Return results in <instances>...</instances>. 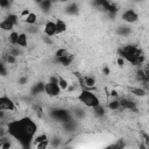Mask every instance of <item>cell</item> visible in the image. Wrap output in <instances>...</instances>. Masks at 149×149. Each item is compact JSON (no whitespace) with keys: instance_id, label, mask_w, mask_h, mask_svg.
<instances>
[{"instance_id":"obj_1","label":"cell","mask_w":149,"mask_h":149,"mask_svg":"<svg viewBox=\"0 0 149 149\" xmlns=\"http://www.w3.org/2000/svg\"><path fill=\"white\" fill-rule=\"evenodd\" d=\"M37 130L36 123L28 116L8 123V134L20 141L23 147H28Z\"/></svg>"},{"instance_id":"obj_2","label":"cell","mask_w":149,"mask_h":149,"mask_svg":"<svg viewBox=\"0 0 149 149\" xmlns=\"http://www.w3.org/2000/svg\"><path fill=\"white\" fill-rule=\"evenodd\" d=\"M77 100L79 102H81L83 105L90 107V108H93L98 105H100V100L99 98L91 91H87V90H83L78 95H77Z\"/></svg>"},{"instance_id":"obj_3","label":"cell","mask_w":149,"mask_h":149,"mask_svg":"<svg viewBox=\"0 0 149 149\" xmlns=\"http://www.w3.org/2000/svg\"><path fill=\"white\" fill-rule=\"evenodd\" d=\"M62 88L58 85V78L57 77H51L48 83L44 84V93L49 97H57L59 95Z\"/></svg>"},{"instance_id":"obj_4","label":"cell","mask_w":149,"mask_h":149,"mask_svg":"<svg viewBox=\"0 0 149 149\" xmlns=\"http://www.w3.org/2000/svg\"><path fill=\"white\" fill-rule=\"evenodd\" d=\"M15 102L6 97V95H2L0 98V109H3V111H8V112H12V111H15Z\"/></svg>"},{"instance_id":"obj_5","label":"cell","mask_w":149,"mask_h":149,"mask_svg":"<svg viewBox=\"0 0 149 149\" xmlns=\"http://www.w3.org/2000/svg\"><path fill=\"white\" fill-rule=\"evenodd\" d=\"M51 116L54 119H56L57 121H61V122H66V121L71 120L70 114L65 109H54L51 112Z\"/></svg>"},{"instance_id":"obj_6","label":"cell","mask_w":149,"mask_h":149,"mask_svg":"<svg viewBox=\"0 0 149 149\" xmlns=\"http://www.w3.org/2000/svg\"><path fill=\"white\" fill-rule=\"evenodd\" d=\"M121 19L126 23H134V22H136L139 20V14L134 9H127V10H125L122 13Z\"/></svg>"},{"instance_id":"obj_7","label":"cell","mask_w":149,"mask_h":149,"mask_svg":"<svg viewBox=\"0 0 149 149\" xmlns=\"http://www.w3.org/2000/svg\"><path fill=\"white\" fill-rule=\"evenodd\" d=\"M44 34H45L47 36H50V37L57 35L56 22H54V21H48V22L45 23V26H44Z\"/></svg>"},{"instance_id":"obj_8","label":"cell","mask_w":149,"mask_h":149,"mask_svg":"<svg viewBox=\"0 0 149 149\" xmlns=\"http://www.w3.org/2000/svg\"><path fill=\"white\" fill-rule=\"evenodd\" d=\"M120 104H121V108H123V109L134 111V112L136 111V104L130 99H127V98L120 99Z\"/></svg>"},{"instance_id":"obj_9","label":"cell","mask_w":149,"mask_h":149,"mask_svg":"<svg viewBox=\"0 0 149 149\" xmlns=\"http://www.w3.org/2000/svg\"><path fill=\"white\" fill-rule=\"evenodd\" d=\"M72 61H73V55H71V54H66V55H64V56H61V57H57V62L59 63V64H62V65H64V66H69L71 63H72Z\"/></svg>"},{"instance_id":"obj_10","label":"cell","mask_w":149,"mask_h":149,"mask_svg":"<svg viewBox=\"0 0 149 149\" xmlns=\"http://www.w3.org/2000/svg\"><path fill=\"white\" fill-rule=\"evenodd\" d=\"M14 26L15 24H13L9 20H7V19H5L3 21H1V23H0V28L2 29V30H6V31H9V30H13L14 29Z\"/></svg>"},{"instance_id":"obj_11","label":"cell","mask_w":149,"mask_h":149,"mask_svg":"<svg viewBox=\"0 0 149 149\" xmlns=\"http://www.w3.org/2000/svg\"><path fill=\"white\" fill-rule=\"evenodd\" d=\"M66 28H68V26H66V23H65L63 20H61V19L56 20V29H57V34H62V33H64V31L66 30Z\"/></svg>"},{"instance_id":"obj_12","label":"cell","mask_w":149,"mask_h":149,"mask_svg":"<svg viewBox=\"0 0 149 149\" xmlns=\"http://www.w3.org/2000/svg\"><path fill=\"white\" fill-rule=\"evenodd\" d=\"M28 44V37L24 33H21L19 35V40H17V45L21 47V48H26Z\"/></svg>"},{"instance_id":"obj_13","label":"cell","mask_w":149,"mask_h":149,"mask_svg":"<svg viewBox=\"0 0 149 149\" xmlns=\"http://www.w3.org/2000/svg\"><path fill=\"white\" fill-rule=\"evenodd\" d=\"M130 93L136 95V97H144L147 95V91L142 87H132L130 88Z\"/></svg>"},{"instance_id":"obj_14","label":"cell","mask_w":149,"mask_h":149,"mask_svg":"<svg viewBox=\"0 0 149 149\" xmlns=\"http://www.w3.org/2000/svg\"><path fill=\"white\" fill-rule=\"evenodd\" d=\"M52 1L51 0H43L38 6H40V8L43 10V12H49L50 9H51V7H52Z\"/></svg>"},{"instance_id":"obj_15","label":"cell","mask_w":149,"mask_h":149,"mask_svg":"<svg viewBox=\"0 0 149 149\" xmlns=\"http://www.w3.org/2000/svg\"><path fill=\"white\" fill-rule=\"evenodd\" d=\"M78 5L77 3H74V2H72V3H70L68 7H66V9H65V12H66V14H70V15H73V14H77L78 13Z\"/></svg>"},{"instance_id":"obj_16","label":"cell","mask_w":149,"mask_h":149,"mask_svg":"<svg viewBox=\"0 0 149 149\" xmlns=\"http://www.w3.org/2000/svg\"><path fill=\"white\" fill-rule=\"evenodd\" d=\"M36 20H37V16H36V14H35V13H33V12H30V13L24 17V22H26V23H28V24H30V26L35 24Z\"/></svg>"},{"instance_id":"obj_17","label":"cell","mask_w":149,"mask_h":149,"mask_svg":"<svg viewBox=\"0 0 149 149\" xmlns=\"http://www.w3.org/2000/svg\"><path fill=\"white\" fill-rule=\"evenodd\" d=\"M83 81H84V85L87 87H93L95 85V79L93 77H90V76H85L83 78Z\"/></svg>"},{"instance_id":"obj_18","label":"cell","mask_w":149,"mask_h":149,"mask_svg":"<svg viewBox=\"0 0 149 149\" xmlns=\"http://www.w3.org/2000/svg\"><path fill=\"white\" fill-rule=\"evenodd\" d=\"M19 33H16V31H12L9 35H8V40H9V42H10V44H13V45H17V40H19Z\"/></svg>"},{"instance_id":"obj_19","label":"cell","mask_w":149,"mask_h":149,"mask_svg":"<svg viewBox=\"0 0 149 149\" xmlns=\"http://www.w3.org/2000/svg\"><path fill=\"white\" fill-rule=\"evenodd\" d=\"M108 108L112 109V111H118L121 108V104H120V100H112L108 102Z\"/></svg>"},{"instance_id":"obj_20","label":"cell","mask_w":149,"mask_h":149,"mask_svg":"<svg viewBox=\"0 0 149 149\" xmlns=\"http://www.w3.org/2000/svg\"><path fill=\"white\" fill-rule=\"evenodd\" d=\"M93 113H94V115H97V116H102V115L105 114V107L101 106V104H100V105L93 107Z\"/></svg>"},{"instance_id":"obj_21","label":"cell","mask_w":149,"mask_h":149,"mask_svg":"<svg viewBox=\"0 0 149 149\" xmlns=\"http://www.w3.org/2000/svg\"><path fill=\"white\" fill-rule=\"evenodd\" d=\"M31 92H33V94H36L37 92H44V84H42V83L35 84V86L33 87Z\"/></svg>"},{"instance_id":"obj_22","label":"cell","mask_w":149,"mask_h":149,"mask_svg":"<svg viewBox=\"0 0 149 149\" xmlns=\"http://www.w3.org/2000/svg\"><path fill=\"white\" fill-rule=\"evenodd\" d=\"M58 85H59V87L62 90H66L69 87V81L66 79L62 78V77H58Z\"/></svg>"},{"instance_id":"obj_23","label":"cell","mask_w":149,"mask_h":149,"mask_svg":"<svg viewBox=\"0 0 149 149\" xmlns=\"http://www.w3.org/2000/svg\"><path fill=\"white\" fill-rule=\"evenodd\" d=\"M44 140H48V136L45 134H41V135H37L34 137V143H35V146H37L38 143L43 142Z\"/></svg>"},{"instance_id":"obj_24","label":"cell","mask_w":149,"mask_h":149,"mask_svg":"<svg viewBox=\"0 0 149 149\" xmlns=\"http://www.w3.org/2000/svg\"><path fill=\"white\" fill-rule=\"evenodd\" d=\"M6 19H7V20H9V21H10L13 24H15V26H16V24H17V22H19V16H17L16 14H8Z\"/></svg>"},{"instance_id":"obj_25","label":"cell","mask_w":149,"mask_h":149,"mask_svg":"<svg viewBox=\"0 0 149 149\" xmlns=\"http://www.w3.org/2000/svg\"><path fill=\"white\" fill-rule=\"evenodd\" d=\"M66 54H68V50L65 48H59V49L56 50V58L57 57H61V56H64Z\"/></svg>"},{"instance_id":"obj_26","label":"cell","mask_w":149,"mask_h":149,"mask_svg":"<svg viewBox=\"0 0 149 149\" xmlns=\"http://www.w3.org/2000/svg\"><path fill=\"white\" fill-rule=\"evenodd\" d=\"M15 57H16V56L9 54L8 57H7V59H6V62H7L8 64H15V62H16V58H15Z\"/></svg>"},{"instance_id":"obj_27","label":"cell","mask_w":149,"mask_h":149,"mask_svg":"<svg viewBox=\"0 0 149 149\" xmlns=\"http://www.w3.org/2000/svg\"><path fill=\"white\" fill-rule=\"evenodd\" d=\"M9 5H10V0H0V6H1V8H7V7H9Z\"/></svg>"},{"instance_id":"obj_28","label":"cell","mask_w":149,"mask_h":149,"mask_svg":"<svg viewBox=\"0 0 149 149\" xmlns=\"http://www.w3.org/2000/svg\"><path fill=\"white\" fill-rule=\"evenodd\" d=\"M48 144H49V140H44L43 142L38 143L36 147H37L38 149H42V148H45V147H48Z\"/></svg>"},{"instance_id":"obj_29","label":"cell","mask_w":149,"mask_h":149,"mask_svg":"<svg viewBox=\"0 0 149 149\" xmlns=\"http://www.w3.org/2000/svg\"><path fill=\"white\" fill-rule=\"evenodd\" d=\"M116 63H118L119 66H123V65H125V58L121 57V56H119L118 59H116Z\"/></svg>"},{"instance_id":"obj_30","label":"cell","mask_w":149,"mask_h":149,"mask_svg":"<svg viewBox=\"0 0 149 149\" xmlns=\"http://www.w3.org/2000/svg\"><path fill=\"white\" fill-rule=\"evenodd\" d=\"M121 29H120V34H127V33H129V29L127 28V27H120Z\"/></svg>"},{"instance_id":"obj_31","label":"cell","mask_w":149,"mask_h":149,"mask_svg":"<svg viewBox=\"0 0 149 149\" xmlns=\"http://www.w3.org/2000/svg\"><path fill=\"white\" fill-rule=\"evenodd\" d=\"M29 13H30V10H29V9H24V10H22V13H21V16H23V19H24V17H26V16H27Z\"/></svg>"},{"instance_id":"obj_32","label":"cell","mask_w":149,"mask_h":149,"mask_svg":"<svg viewBox=\"0 0 149 149\" xmlns=\"http://www.w3.org/2000/svg\"><path fill=\"white\" fill-rule=\"evenodd\" d=\"M26 81H27V77H21V78L19 79V84H21V85L26 84Z\"/></svg>"},{"instance_id":"obj_33","label":"cell","mask_w":149,"mask_h":149,"mask_svg":"<svg viewBox=\"0 0 149 149\" xmlns=\"http://www.w3.org/2000/svg\"><path fill=\"white\" fill-rule=\"evenodd\" d=\"M143 136H144V141H146V144H147V147L149 148V135L148 134H143Z\"/></svg>"},{"instance_id":"obj_34","label":"cell","mask_w":149,"mask_h":149,"mask_svg":"<svg viewBox=\"0 0 149 149\" xmlns=\"http://www.w3.org/2000/svg\"><path fill=\"white\" fill-rule=\"evenodd\" d=\"M1 74H2V76H6V68H5V64H1Z\"/></svg>"},{"instance_id":"obj_35","label":"cell","mask_w":149,"mask_h":149,"mask_svg":"<svg viewBox=\"0 0 149 149\" xmlns=\"http://www.w3.org/2000/svg\"><path fill=\"white\" fill-rule=\"evenodd\" d=\"M49 37H50V36H48L47 38H44V42H45V43H48V44H51V41L49 40Z\"/></svg>"},{"instance_id":"obj_36","label":"cell","mask_w":149,"mask_h":149,"mask_svg":"<svg viewBox=\"0 0 149 149\" xmlns=\"http://www.w3.org/2000/svg\"><path fill=\"white\" fill-rule=\"evenodd\" d=\"M104 72H105V74L107 76V74L109 73V70H108V68H105V69H104Z\"/></svg>"},{"instance_id":"obj_37","label":"cell","mask_w":149,"mask_h":149,"mask_svg":"<svg viewBox=\"0 0 149 149\" xmlns=\"http://www.w3.org/2000/svg\"><path fill=\"white\" fill-rule=\"evenodd\" d=\"M42 1H43V0H35V2H36V3H38V5H40Z\"/></svg>"},{"instance_id":"obj_38","label":"cell","mask_w":149,"mask_h":149,"mask_svg":"<svg viewBox=\"0 0 149 149\" xmlns=\"http://www.w3.org/2000/svg\"><path fill=\"white\" fill-rule=\"evenodd\" d=\"M58 1H61V2H68V1H70V0H58Z\"/></svg>"}]
</instances>
